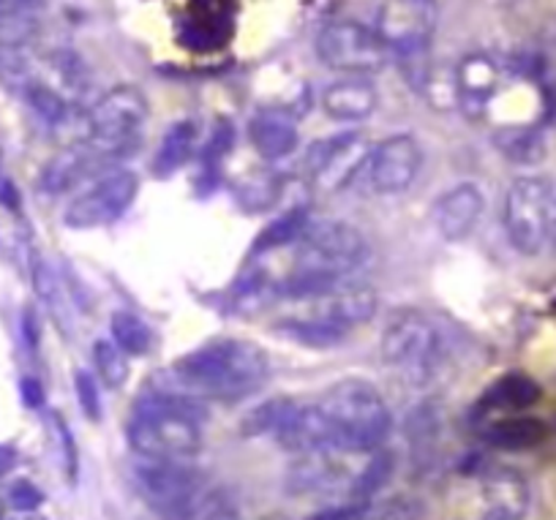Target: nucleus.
<instances>
[{
    "label": "nucleus",
    "mask_w": 556,
    "mask_h": 520,
    "mask_svg": "<svg viewBox=\"0 0 556 520\" xmlns=\"http://www.w3.org/2000/svg\"><path fill=\"white\" fill-rule=\"evenodd\" d=\"M173 377L191 398L235 404L265 388L270 379V360L260 343L218 338L180 357L173 366Z\"/></svg>",
    "instance_id": "obj_1"
},
{
    "label": "nucleus",
    "mask_w": 556,
    "mask_h": 520,
    "mask_svg": "<svg viewBox=\"0 0 556 520\" xmlns=\"http://www.w3.org/2000/svg\"><path fill=\"white\" fill-rule=\"evenodd\" d=\"M292 245L295 256L290 272L278 281V294L298 300L346 281L368 254L366 238L344 221L308 224Z\"/></svg>",
    "instance_id": "obj_2"
},
{
    "label": "nucleus",
    "mask_w": 556,
    "mask_h": 520,
    "mask_svg": "<svg viewBox=\"0 0 556 520\" xmlns=\"http://www.w3.org/2000/svg\"><path fill=\"white\" fill-rule=\"evenodd\" d=\"M202 404L186 393H148L126 426L128 444L151 460L191 458L202 447Z\"/></svg>",
    "instance_id": "obj_3"
},
{
    "label": "nucleus",
    "mask_w": 556,
    "mask_h": 520,
    "mask_svg": "<svg viewBox=\"0 0 556 520\" xmlns=\"http://www.w3.org/2000/svg\"><path fill=\"white\" fill-rule=\"evenodd\" d=\"M333 433V449L371 453L390 436L393 417L382 393L366 379H341L317 401Z\"/></svg>",
    "instance_id": "obj_4"
},
{
    "label": "nucleus",
    "mask_w": 556,
    "mask_h": 520,
    "mask_svg": "<svg viewBox=\"0 0 556 520\" xmlns=\"http://www.w3.org/2000/svg\"><path fill=\"white\" fill-rule=\"evenodd\" d=\"M505 232L521 256L556 254V178L529 175L505 194Z\"/></svg>",
    "instance_id": "obj_5"
},
{
    "label": "nucleus",
    "mask_w": 556,
    "mask_h": 520,
    "mask_svg": "<svg viewBox=\"0 0 556 520\" xmlns=\"http://www.w3.org/2000/svg\"><path fill=\"white\" fill-rule=\"evenodd\" d=\"M447 357L445 335L424 310L404 308L393 314L382 332V360L404 382L424 388L440 373Z\"/></svg>",
    "instance_id": "obj_6"
},
{
    "label": "nucleus",
    "mask_w": 556,
    "mask_h": 520,
    "mask_svg": "<svg viewBox=\"0 0 556 520\" xmlns=\"http://www.w3.org/2000/svg\"><path fill=\"white\" fill-rule=\"evenodd\" d=\"M317 55L328 68L350 77H368L382 72L390 50L374 28H366L352 20H339L319 30Z\"/></svg>",
    "instance_id": "obj_7"
},
{
    "label": "nucleus",
    "mask_w": 556,
    "mask_h": 520,
    "mask_svg": "<svg viewBox=\"0 0 556 520\" xmlns=\"http://www.w3.org/2000/svg\"><path fill=\"white\" fill-rule=\"evenodd\" d=\"M148 121V99L134 85H115L88 110V144L121 153Z\"/></svg>",
    "instance_id": "obj_8"
},
{
    "label": "nucleus",
    "mask_w": 556,
    "mask_h": 520,
    "mask_svg": "<svg viewBox=\"0 0 556 520\" xmlns=\"http://www.w3.org/2000/svg\"><path fill=\"white\" fill-rule=\"evenodd\" d=\"M437 20V0H382L374 30L390 52L399 58H415L429 52Z\"/></svg>",
    "instance_id": "obj_9"
},
{
    "label": "nucleus",
    "mask_w": 556,
    "mask_h": 520,
    "mask_svg": "<svg viewBox=\"0 0 556 520\" xmlns=\"http://www.w3.org/2000/svg\"><path fill=\"white\" fill-rule=\"evenodd\" d=\"M139 178L131 169H110L90 189L74 196L63 213V224L72 229H99L115 224L134 205Z\"/></svg>",
    "instance_id": "obj_10"
},
{
    "label": "nucleus",
    "mask_w": 556,
    "mask_h": 520,
    "mask_svg": "<svg viewBox=\"0 0 556 520\" xmlns=\"http://www.w3.org/2000/svg\"><path fill=\"white\" fill-rule=\"evenodd\" d=\"M368 142L357 131L317 139L303 155V172L317 189L341 191L361 175L368 158Z\"/></svg>",
    "instance_id": "obj_11"
},
{
    "label": "nucleus",
    "mask_w": 556,
    "mask_h": 520,
    "mask_svg": "<svg viewBox=\"0 0 556 520\" xmlns=\"http://www.w3.org/2000/svg\"><path fill=\"white\" fill-rule=\"evenodd\" d=\"M424 166V148L412 134H393L368 153L363 178L374 194L393 196L409 189Z\"/></svg>",
    "instance_id": "obj_12"
},
{
    "label": "nucleus",
    "mask_w": 556,
    "mask_h": 520,
    "mask_svg": "<svg viewBox=\"0 0 556 520\" xmlns=\"http://www.w3.org/2000/svg\"><path fill=\"white\" fill-rule=\"evenodd\" d=\"M301 303H306V314L301 319H312L339 332H346L350 327L371 321L374 314H377L379 300L368 283L341 281L336 287L325 289V292L303 297Z\"/></svg>",
    "instance_id": "obj_13"
},
{
    "label": "nucleus",
    "mask_w": 556,
    "mask_h": 520,
    "mask_svg": "<svg viewBox=\"0 0 556 520\" xmlns=\"http://www.w3.org/2000/svg\"><path fill=\"white\" fill-rule=\"evenodd\" d=\"M142 496L167 512H180L197 493H202V474L178 460H151L134 471Z\"/></svg>",
    "instance_id": "obj_14"
},
{
    "label": "nucleus",
    "mask_w": 556,
    "mask_h": 520,
    "mask_svg": "<svg viewBox=\"0 0 556 520\" xmlns=\"http://www.w3.org/2000/svg\"><path fill=\"white\" fill-rule=\"evenodd\" d=\"M483 191L475 183H458L451 191L437 200L434 205V224L437 232L445 240L456 243L464 240L475 227H478L480 216H483Z\"/></svg>",
    "instance_id": "obj_15"
},
{
    "label": "nucleus",
    "mask_w": 556,
    "mask_h": 520,
    "mask_svg": "<svg viewBox=\"0 0 556 520\" xmlns=\"http://www.w3.org/2000/svg\"><path fill=\"white\" fill-rule=\"evenodd\" d=\"M502 85L500 63L491 61L489 55H467L456 66V88L458 106L469 115H483L485 106L494 101L496 90Z\"/></svg>",
    "instance_id": "obj_16"
},
{
    "label": "nucleus",
    "mask_w": 556,
    "mask_h": 520,
    "mask_svg": "<svg viewBox=\"0 0 556 520\" xmlns=\"http://www.w3.org/2000/svg\"><path fill=\"white\" fill-rule=\"evenodd\" d=\"M101 161H104V150L93 148V144H72L47 161V166L41 169L39 189L52 196L66 194L79 180L88 178Z\"/></svg>",
    "instance_id": "obj_17"
},
{
    "label": "nucleus",
    "mask_w": 556,
    "mask_h": 520,
    "mask_svg": "<svg viewBox=\"0 0 556 520\" xmlns=\"http://www.w3.org/2000/svg\"><path fill=\"white\" fill-rule=\"evenodd\" d=\"M377 88L366 77H346L325 88L323 110L339 123H361L377 110Z\"/></svg>",
    "instance_id": "obj_18"
},
{
    "label": "nucleus",
    "mask_w": 556,
    "mask_h": 520,
    "mask_svg": "<svg viewBox=\"0 0 556 520\" xmlns=\"http://www.w3.org/2000/svg\"><path fill=\"white\" fill-rule=\"evenodd\" d=\"M249 137L265 161L287 158L298 148V126L287 112L265 110L251 117Z\"/></svg>",
    "instance_id": "obj_19"
},
{
    "label": "nucleus",
    "mask_w": 556,
    "mask_h": 520,
    "mask_svg": "<svg viewBox=\"0 0 556 520\" xmlns=\"http://www.w3.org/2000/svg\"><path fill=\"white\" fill-rule=\"evenodd\" d=\"M485 520H518L527 509L529 493L521 477L510 469H496L483 482Z\"/></svg>",
    "instance_id": "obj_20"
},
{
    "label": "nucleus",
    "mask_w": 556,
    "mask_h": 520,
    "mask_svg": "<svg viewBox=\"0 0 556 520\" xmlns=\"http://www.w3.org/2000/svg\"><path fill=\"white\" fill-rule=\"evenodd\" d=\"M197 144V123L194 121H178L167 128V134L162 137V144L156 150V158H153V175L156 178H169L180 166L189 164V158L194 155Z\"/></svg>",
    "instance_id": "obj_21"
},
{
    "label": "nucleus",
    "mask_w": 556,
    "mask_h": 520,
    "mask_svg": "<svg viewBox=\"0 0 556 520\" xmlns=\"http://www.w3.org/2000/svg\"><path fill=\"white\" fill-rule=\"evenodd\" d=\"M494 144L513 164L532 166L545 158V131L534 126H502L496 128Z\"/></svg>",
    "instance_id": "obj_22"
},
{
    "label": "nucleus",
    "mask_w": 556,
    "mask_h": 520,
    "mask_svg": "<svg viewBox=\"0 0 556 520\" xmlns=\"http://www.w3.org/2000/svg\"><path fill=\"white\" fill-rule=\"evenodd\" d=\"M341 474L344 471L328 453H306L290 469L287 485L292 493H314L323 491V487H333L341 480Z\"/></svg>",
    "instance_id": "obj_23"
},
{
    "label": "nucleus",
    "mask_w": 556,
    "mask_h": 520,
    "mask_svg": "<svg viewBox=\"0 0 556 520\" xmlns=\"http://www.w3.org/2000/svg\"><path fill=\"white\" fill-rule=\"evenodd\" d=\"M545 426L534 417H507V420H496L485 431V442L491 447L500 449H527L543 442Z\"/></svg>",
    "instance_id": "obj_24"
},
{
    "label": "nucleus",
    "mask_w": 556,
    "mask_h": 520,
    "mask_svg": "<svg viewBox=\"0 0 556 520\" xmlns=\"http://www.w3.org/2000/svg\"><path fill=\"white\" fill-rule=\"evenodd\" d=\"M540 398V388L523 373H507L485 390L480 404L489 409H527Z\"/></svg>",
    "instance_id": "obj_25"
},
{
    "label": "nucleus",
    "mask_w": 556,
    "mask_h": 520,
    "mask_svg": "<svg viewBox=\"0 0 556 520\" xmlns=\"http://www.w3.org/2000/svg\"><path fill=\"white\" fill-rule=\"evenodd\" d=\"M308 224H312L308 221V207H292L290 213H285V216L276 218L273 224H267V227L256 234L254 254L262 256L270 254V251L287 249V245H292L303 232H306Z\"/></svg>",
    "instance_id": "obj_26"
},
{
    "label": "nucleus",
    "mask_w": 556,
    "mask_h": 520,
    "mask_svg": "<svg viewBox=\"0 0 556 520\" xmlns=\"http://www.w3.org/2000/svg\"><path fill=\"white\" fill-rule=\"evenodd\" d=\"M110 327L112 341H115L128 357H142L151 352L153 332L139 316L128 314V310H117V314H112Z\"/></svg>",
    "instance_id": "obj_27"
},
{
    "label": "nucleus",
    "mask_w": 556,
    "mask_h": 520,
    "mask_svg": "<svg viewBox=\"0 0 556 520\" xmlns=\"http://www.w3.org/2000/svg\"><path fill=\"white\" fill-rule=\"evenodd\" d=\"M41 34L39 12H17L0 17V52L25 50L34 45Z\"/></svg>",
    "instance_id": "obj_28"
},
{
    "label": "nucleus",
    "mask_w": 556,
    "mask_h": 520,
    "mask_svg": "<svg viewBox=\"0 0 556 520\" xmlns=\"http://www.w3.org/2000/svg\"><path fill=\"white\" fill-rule=\"evenodd\" d=\"M93 363L99 371L101 382L112 390H121L128 382V355L117 346L115 341L99 338L93 346Z\"/></svg>",
    "instance_id": "obj_29"
},
{
    "label": "nucleus",
    "mask_w": 556,
    "mask_h": 520,
    "mask_svg": "<svg viewBox=\"0 0 556 520\" xmlns=\"http://www.w3.org/2000/svg\"><path fill=\"white\" fill-rule=\"evenodd\" d=\"M393 466H395V458L390 453L374 455V458L363 466L361 474L352 480V487H350L352 498H355V502H368L374 493L382 491V487L388 485L390 477H393Z\"/></svg>",
    "instance_id": "obj_30"
},
{
    "label": "nucleus",
    "mask_w": 556,
    "mask_h": 520,
    "mask_svg": "<svg viewBox=\"0 0 556 520\" xmlns=\"http://www.w3.org/2000/svg\"><path fill=\"white\" fill-rule=\"evenodd\" d=\"M178 515V520H238V509L224 493H197Z\"/></svg>",
    "instance_id": "obj_31"
},
{
    "label": "nucleus",
    "mask_w": 556,
    "mask_h": 520,
    "mask_svg": "<svg viewBox=\"0 0 556 520\" xmlns=\"http://www.w3.org/2000/svg\"><path fill=\"white\" fill-rule=\"evenodd\" d=\"M25 99H28V104L34 106L36 115H41L50 126L55 128L61 126V123L68 117V112L74 110V104H68L55 88H50V85L45 83H36V79L25 88Z\"/></svg>",
    "instance_id": "obj_32"
},
{
    "label": "nucleus",
    "mask_w": 556,
    "mask_h": 520,
    "mask_svg": "<svg viewBox=\"0 0 556 520\" xmlns=\"http://www.w3.org/2000/svg\"><path fill=\"white\" fill-rule=\"evenodd\" d=\"M295 404L292 398H270L265 401V404H260L256 409H251L249 415H245V420L240 422V431H243V436H265V433H270L278 428V422L285 420V415L290 411V406Z\"/></svg>",
    "instance_id": "obj_33"
},
{
    "label": "nucleus",
    "mask_w": 556,
    "mask_h": 520,
    "mask_svg": "<svg viewBox=\"0 0 556 520\" xmlns=\"http://www.w3.org/2000/svg\"><path fill=\"white\" fill-rule=\"evenodd\" d=\"M50 66L52 72L61 77L63 85H68L72 90H85L88 85V74H85V63L79 61L74 52L63 50V52H52L50 58Z\"/></svg>",
    "instance_id": "obj_34"
},
{
    "label": "nucleus",
    "mask_w": 556,
    "mask_h": 520,
    "mask_svg": "<svg viewBox=\"0 0 556 520\" xmlns=\"http://www.w3.org/2000/svg\"><path fill=\"white\" fill-rule=\"evenodd\" d=\"M74 390H77V401H79V406H83L85 417H88L90 422H99L101 420V393H99V382H96L93 373L79 368V371L74 373Z\"/></svg>",
    "instance_id": "obj_35"
},
{
    "label": "nucleus",
    "mask_w": 556,
    "mask_h": 520,
    "mask_svg": "<svg viewBox=\"0 0 556 520\" xmlns=\"http://www.w3.org/2000/svg\"><path fill=\"white\" fill-rule=\"evenodd\" d=\"M9 504H12L17 512H36V509L45 504V493H41L30 480H17L9 487Z\"/></svg>",
    "instance_id": "obj_36"
},
{
    "label": "nucleus",
    "mask_w": 556,
    "mask_h": 520,
    "mask_svg": "<svg viewBox=\"0 0 556 520\" xmlns=\"http://www.w3.org/2000/svg\"><path fill=\"white\" fill-rule=\"evenodd\" d=\"M232 142H235V131L232 126H229V121H218L216 123V131H213L211 137V144L205 148V161L207 164H218V161L224 158V155L232 150Z\"/></svg>",
    "instance_id": "obj_37"
},
{
    "label": "nucleus",
    "mask_w": 556,
    "mask_h": 520,
    "mask_svg": "<svg viewBox=\"0 0 556 520\" xmlns=\"http://www.w3.org/2000/svg\"><path fill=\"white\" fill-rule=\"evenodd\" d=\"M306 520H368V504L352 502V504H344V507L319 509V512H314L312 518Z\"/></svg>",
    "instance_id": "obj_38"
},
{
    "label": "nucleus",
    "mask_w": 556,
    "mask_h": 520,
    "mask_svg": "<svg viewBox=\"0 0 556 520\" xmlns=\"http://www.w3.org/2000/svg\"><path fill=\"white\" fill-rule=\"evenodd\" d=\"M55 428H58V433H61L63 449H66L68 477H72V480H77V447H74L72 431H68V426H66V420H63V417H55Z\"/></svg>",
    "instance_id": "obj_39"
},
{
    "label": "nucleus",
    "mask_w": 556,
    "mask_h": 520,
    "mask_svg": "<svg viewBox=\"0 0 556 520\" xmlns=\"http://www.w3.org/2000/svg\"><path fill=\"white\" fill-rule=\"evenodd\" d=\"M20 393H23V404L30 406V409H39V406H45V388H41L39 379L25 377L23 382H20Z\"/></svg>",
    "instance_id": "obj_40"
},
{
    "label": "nucleus",
    "mask_w": 556,
    "mask_h": 520,
    "mask_svg": "<svg viewBox=\"0 0 556 520\" xmlns=\"http://www.w3.org/2000/svg\"><path fill=\"white\" fill-rule=\"evenodd\" d=\"M41 9H45V0H0V17L17 12H41Z\"/></svg>",
    "instance_id": "obj_41"
},
{
    "label": "nucleus",
    "mask_w": 556,
    "mask_h": 520,
    "mask_svg": "<svg viewBox=\"0 0 556 520\" xmlns=\"http://www.w3.org/2000/svg\"><path fill=\"white\" fill-rule=\"evenodd\" d=\"M23 327H25V338H28L30 346H36L39 343V319H36L34 308H28L23 314Z\"/></svg>",
    "instance_id": "obj_42"
},
{
    "label": "nucleus",
    "mask_w": 556,
    "mask_h": 520,
    "mask_svg": "<svg viewBox=\"0 0 556 520\" xmlns=\"http://www.w3.org/2000/svg\"><path fill=\"white\" fill-rule=\"evenodd\" d=\"M14 464H17V453H14L12 447H3V444H0V477L9 474V471L14 469Z\"/></svg>",
    "instance_id": "obj_43"
},
{
    "label": "nucleus",
    "mask_w": 556,
    "mask_h": 520,
    "mask_svg": "<svg viewBox=\"0 0 556 520\" xmlns=\"http://www.w3.org/2000/svg\"><path fill=\"white\" fill-rule=\"evenodd\" d=\"M14 520H47V518H41V515H36V512H23L20 518H14Z\"/></svg>",
    "instance_id": "obj_44"
},
{
    "label": "nucleus",
    "mask_w": 556,
    "mask_h": 520,
    "mask_svg": "<svg viewBox=\"0 0 556 520\" xmlns=\"http://www.w3.org/2000/svg\"><path fill=\"white\" fill-rule=\"evenodd\" d=\"M0 520H7V502L0 498Z\"/></svg>",
    "instance_id": "obj_45"
}]
</instances>
